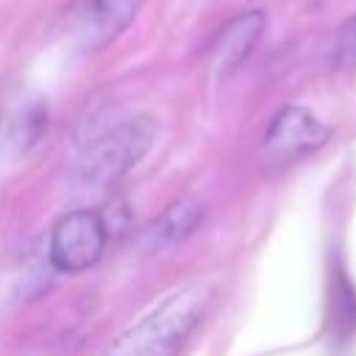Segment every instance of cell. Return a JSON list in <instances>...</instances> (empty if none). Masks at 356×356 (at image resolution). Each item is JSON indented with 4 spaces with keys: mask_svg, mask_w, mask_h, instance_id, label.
<instances>
[{
    "mask_svg": "<svg viewBox=\"0 0 356 356\" xmlns=\"http://www.w3.org/2000/svg\"><path fill=\"white\" fill-rule=\"evenodd\" d=\"M209 300L211 289L203 284H189L172 292L134 328H128L106 356H178L206 314Z\"/></svg>",
    "mask_w": 356,
    "mask_h": 356,
    "instance_id": "obj_1",
    "label": "cell"
},
{
    "mask_svg": "<svg viewBox=\"0 0 356 356\" xmlns=\"http://www.w3.org/2000/svg\"><path fill=\"white\" fill-rule=\"evenodd\" d=\"M156 139V122L145 114L128 117L95 136L72 167V181L81 189H106L142 161Z\"/></svg>",
    "mask_w": 356,
    "mask_h": 356,
    "instance_id": "obj_2",
    "label": "cell"
},
{
    "mask_svg": "<svg viewBox=\"0 0 356 356\" xmlns=\"http://www.w3.org/2000/svg\"><path fill=\"white\" fill-rule=\"evenodd\" d=\"M106 248V222L92 209L64 214L50 234V264L61 273H81L92 267Z\"/></svg>",
    "mask_w": 356,
    "mask_h": 356,
    "instance_id": "obj_3",
    "label": "cell"
},
{
    "mask_svg": "<svg viewBox=\"0 0 356 356\" xmlns=\"http://www.w3.org/2000/svg\"><path fill=\"white\" fill-rule=\"evenodd\" d=\"M139 0H75L67 11V33L83 53L111 44L136 17Z\"/></svg>",
    "mask_w": 356,
    "mask_h": 356,
    "instance_id": "obj_4",
    "label": "cell"
},
{
    "mask_svg": "<svg viewBox=\"0 0 356 356\" xmlns=\"http://www.w3.org/2000/svg\"><path fill=\"white\" fill-rule=\"evenodd\" d=\"M328 139V128L303 106H286L281 108L267 134H264V150L278 161H292L314 153Z\"/></svg>",
    "mask_w": 356,
    "mask_h": 356,
    "instance_id": "obj_5",
    "label": "cell"
},
{
    "mask_svg": "<svg viewBox=\"0 0 356 356\" xmlns=\"http://www.w3.org/2000/svg\"><path fill=\"white\" fill-rule=\"evenodd\" d=\"M264 25H267V17H264L261 8H250V11H242V14L231 17L217 31V36L211 42V50H209V61H211L214 75L225 78L234 70H239L245 64V58L253 53V47L259 44V39L264 33Z\"/></svg>",
    "mask_w": 356,
    "mask_h": 356,
    "instance_id": "obj_6",
    "label": "cell"
},
{
    "mask_svg": "<svg viewBox=\"0 0 356 356\" xmlns=\"http://www.w3.org/2000/svg\"><path fill=\"white\" fill-rule=\"evenodd\" d=\"M47 131V106L36 95L14 97L0 117V147L11 156L28 153Z\"/></svg>",
    "mask_w": 356,
    "mask_h": 356,
    "instance_id": "obj_7",
    "label": "cell"
},
{
    "mask_svg": "<svg viewBox=\"0 0 356 356\" xmlns=\"http://www.w3.org/2000/svg\"><path fill=\"white\" fill-rule=\"evenodd\" d=\"M203 217V209L195 203V200H181V203H172L159 220L156 225L150 228V242L156 248H170V245H178L184 242L200 222Z\"/></svg>",
    "mask_w": 356,
    "mask_h": 356,
    "instance_id": "obj_8",
    "label": "cell"
},
{
    "mask_svg": "<svg viewBox=\"0 0 356 356\" xmlns=\"http://www.w3.org/2000/svg\"><path fill=\"white\" fill-rule=\"evenodd\" d=\"M328 300H331V328H334V334L339 339L350 337V331L356 328V292L339 270H334V275H331Z\"/></svg>",
    "mask_w": 356,
    "mask_h": 356,
    "instance_id": "obj_9",
    "label": "cell"
},
{
    "mask_svg": "<svg viewBox=\"0 0 356 356\" xmlns=\"http://www.w3.org/2000/svg\"><path fill=\"white\" fill-rule=\"evenodd\" d=\"M331 67L337 72H356V14L348 17L334 33Z\"/></svg>",
    "mask_w": 356,
    "mask_h": 356,
    "instance_id": "obj_10",
    "label": "cell"
}]
</instances>
